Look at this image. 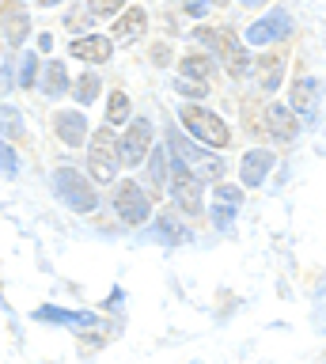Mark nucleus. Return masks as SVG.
<instances>
[{
    "label": "nucleus",
    "mask_w": 326,
    "mask_h": 364,
    "mask_svg": "<svg viewBox=\"0 0 326 364\" xmlns=\"http://www.w3.org/2000/svg\"><path fill=\"white\" fill-rule=\"evenodd\" d=\"M217 201L239 205V201H243V190H239V186H228V182H217Z\"/></svg>",
    "instance_id": "obj_32"
},
{
    "label": "nucleus",
    "mask_w": 326,
    "mask_h": 364,
    "mask_svg": "<svg viewBox=\"0 0 326 364\" xmlns=\"http://www.w3.org/2000/svg\"><path fill=\"white\" fill-rule=\"evenodd\" d=\"M53 129H58V136L69 148H76V144H84V136H87V118L80 110H58L53 114Z\"/></svg>",
    "instance_id": "obj_15"
},
{
    "label": "nucleus",
    "mask_w": 326,
    "mask_h": 364,
    "mask_svg": "<svg viewBox=\"0 0 326 364\" xmlns=\"http://www.w3.org/2000/svg\"><path fill=\"white\" fill-rule=\"evenodd\" d=\"M167 144H171V152H175L178 159H183V164H186L190 171H194V175H197L201 182H209V178H212V182H220V178H224V159H220V156L201 152V148H194V144H190L178 129L167 133Z\"/></svg>",
    "instance_id": "obj_4"
},
{
    "label": "nucleus",
    "mask_w": 326,
    "mask_h": 364,
    "mask_svg": "<svg viewBox=\"0 0 326 364\" xmlns=\"http://www.w3.org/2000/svg\"><path fill=\"white\" fill-rule=\"evenodd\" d=\"M87 167H92V178L99 182V186L118 178L121 156H118V136L110 133V129H99L92 136V148H87Z\"/></svg>",
    "instance_id": "obj_5"
},
{
    "label": "nucleus",
    "mask_w": 326,
    "mask_h": 364,
    "mask_svg": "<svg viewBox=\"0 0 326 364\" xmlns=\"http://www.w3.org/2000/svg\"><path fill=\"white\" fill-rule=\"evenodd\" d=\"M110 53H114V42L103 38V34H84V38H76L69 46V57H80L87 65H103L110 61Z\"/></svg>",
    "instance_id": "obj_12"
},
{
    "label": "nucleus",
    "mask_w": 326,
    "mask_h": 364,
    "mask_svg": "<svg viewBox=\"0 0 326 364\" xmlns=\"http://www.w3.org/2000/svg\"><path fill=\"white\" fill-rule=\"evenodd\" d=\"M99 87H103V84H99V76L95 73H84L80 80H76V99H80V102H95L99 99Z\"/></svg>",
    "instance_id": "obj_26"
},
{
    "label": "nucleus",
    "mask_w": 326,
    "mask_h": 364,
    "mask_svg": "<svg viewBox=\"0 0 326 364\" xmlns=\"http://www.w3.org/2000/svg\"><path fill=\"white\" fill-rule=\"evenodd\" d=\"M87 4H92L95 16H114V11L126 8V0H87Z\"/></svg>",
    "instance_id": "obj_31"
},
{
    "label": "nucleus",
    "mask_w": 326,
    "mask_h": 364,
    "mask_svg": "<svg viewBox=\"0 0 326 364\" xmlns=\"http://www.w3.org/2000/svg\"><path fill=\"white\" fill-rule=\"evenodd\" d=\"M167 175H171V178H167V186H171L178 209L190 213V216L201 213V193H205V182H201L178 156H171V171H167Z\"/></svg>",
    "instance_id": "obj_6"
},
{
    "label": "nucleus",
    "mask_w": 326,
    "mask_h": 364,
    "mask_svg": "<svg viewBox=\"0 0 326 364\" xmlns=\"http://www.w3.org/2000/svg\"><path fill=\"white\" fill-rule=\"evenodd\" d=\"M35 80H38V53H23L19 57V87H35Z\"/></svg>",
    "instance_id": "obj_25"
},
{
    "label": "nucleus",
    "mask_w": 326,
    "mask_h": 364,
    "mask_svg": "<svg viewBox=\"0 0 326 364\" xmlns=\"http://www.w3.org/2000/svg\"><path fill=\"white\" fill-rule=\"evenodd\" d=\"M148 175H152V186L160 193L167 186V148H148Z\"/></svg>",
    "instance_id": "obj_20"
},
{
    "label": "nucleus",
    "mask_w": 326,
    "mask_h": 364,
    "mask_svg": "<svg viewBox=\"0 0 326 364\" xmlns=\"http://www.w3.org/2000/svg\"><path fill=\"white\" fill-rule=\"evenodd\" d=\"M126 125H129V129L118 141V156H121V164L137 167L141 159L148 156V148H152V122L148 118H129Z\"/></svg>",
    "instance_id": "obj_8"
},
{
    "label": "nucleus",
    "mask_w": 326,
    "mask_h": 364,
    "mask_svg": "<svg viewBox=\"0 0 326 364\" xmlns=\"http://www.w3.org/2000/svg\"><path fill=\"white\" fill-rule=\"evenodd\" d=\"M114 209H118V220H121V224L137 228V224H144V220L152 216V201H148V193H144L137 182L126 178V182L114 190Z\"/></svg>",
    "instance_id": "obj_7"
},
{
    "label": "nucleus",
    "mask_w": 326,
    "mask_h": 364,
    "mask_svg": "<svg viewBox=\"0 0 326 364\" xmlns=\"http://www.w3.org/2000/svg\"><path fill=\"white\" fill-rule=\"evenodd\" d=\"M175 91H178V95H186V99H205V84H201V80H190V76H183V80H175V84H171Z\"/></svg>",
    "instance_id": "obj_27"
},
{
    "label": "nucleus",
    "mask_w": 326,
    "mask_h": 364,
    "mask_svg": "<svg viewBox=\"0 0 326 364\" xmlns=\"http://www.w3.org/2000/svg\"><path fill=\"white\" fill-rule=\"evenodd\" d=\"M53 193L69 205L72 213H92L95 205H99V198H95V186L87 182L80 171H72V167H58L53 171Z\"/></svg>",
    "instance_id": "obj_2"
},
{
    "label": "nucleus",
    "mask_w": 326,
    "mask_h": 364,
    "mask_svg": "<svg viewBox=\"0 0 326 364\" xmlns=\"http://www.w3.org/2000/svg\"><path fill=\"white\" fill-rule=\"evenodd\" d=\"M292 31V16L285 8H273L266 19H258V23H251L246 27V46H269V42H277V38H285V34Z\"/></svg>",
    "instance_id": "obj_9"
},
{
    "label": "nucleus",
    "mask_w": 326,
    "mask_h": 364,
    "mask_svg": "<svg viewBox=\"0 0 326 364\" xmlns=\"http://www.w3.org/2000/svg\"><path fill=\"white\" fill-rule=\"evenodd\" d=\"M251 76L258 80V87H262V91H277L281 80H285V57H281V53H262L254 61Z\"/></svg>",
    "instance_id": "obj_14"
},
{
    "label": "nucleus",
    "mask_w": 326,
    "mask_h": 364,
    "mask_svg": "<svg viewBox=\"0 0 326 364\" xmlns=\"http://www.w3.org/2000/svg\"><path fill=\"white\" fill-rule=\"evenodd\" d=\"M31 34V16L23 8H8V23H4V38H8V46H19Z\"/></svg>",
    "instance_id": "obj_18"
},
{
    "label": "nucleus",
    "mask_w": 326,
    "mask_h": 364,
    "mask_svg": "<svg viewBox=\"0 0 326 364\" xmlns=\"http://www.w3.org/2000/svg\"><path fill=\"white\" fill-rule=\"evenodd\" d=\"M235 209H239V205H228V201H217V209H212V224L220 228V232H228L232 228V220H235Z\"/></svg>",
    "instance_id": "obj_30"
},
{
    "label": "nucleus",
    "mask_w": 326,
    "mask_h": 364,
    "mask_svg": "<svg viewBox=\"0 0 326 364\" xmlns=\"http://www.w3.org/2000/svg\"><path fill=\"white\" fill-rule=\"evenodd\" d=\"M107 122L110 125H126L129 122V95H126V91H110V99H107Z\"/></svg>",
    "instance_id": "obj_21"
},
{
    "label": "nucleus",
    "mask_w": 326,
    "mask_h": 364,
    "mask_svg": "<svg viewBox=\"0 0 326 364\" xmlns=\"http://www.w3.org/2000/svg\"><path fill=\"white\" fill-rule=\"evenodd\" d=\"M42 91H46L50 99H58L69 91V68H65L61 61H50L46 65V80H42Z\"/></svg>",
    "instance_id": "obj_19"
},
{
    "label": "nucleus",
    "mask_w": 326,
    "mask_h": 364,
    "mask_svg": "<svg viewBox=\"0 0 326 364\" xmlns=\"http://www.w3.org/2000/svg\"><path fill=\"white\" fill-rule=\"evenodd\" d=\"M144 23H148V16H144L141 8H129L126 16L114 23V38H110V42H126V46L137 42L141 34H144Z\"/></svg>",
    "instance_id": "obj_17"
},
{
    "label": "nucleus",
    "mask_w": 326,
    "mask_h": 364,
    "mask_svg": "<svg viewBox=\"0 0 326 364\" xmlns=\"http://www.w3.org/2000/svg\"><path fill=\"white\" fill-rule=\"evenodd\" d=\"M35 323H53V326H72V330H87L99 323L95 311H65V307H35Z\"/></svg>",
    "instance_id": "obj_11"
},
{
    "label": "nucleus",
    "mask_w": 326,
    "mask_h": 364,
    "mask_svg": "<svg viewBox=\"0 0 326 364\" xmlns=\"http://www.w3.org/2000/svg\"><path fill=\"white\" fill-rule=\"evenodd\" d=\"M273 164H277V156L269 152V148H251V152L239 159V178H243V186H246V190L262 186Z\"/></svg>",
    "instance_id": "obj_10"
},
{
    "label": "nucleus",
    "mask_w": 326,
    "mask_h": 364,
    "mask_svg": "<svg viewBox=\"0 0 326 364\" xmlns=\"http://www.w3.org/2000/svg\"><path fill=\"white\" fill-rule=\"evenodd\" d=\"M239 4H246V8H258V4H266V0H239Z\"/></svg>",
    "instance_id": "obj_34"
},
{
    "label": "nucleus",
    "mask_w": 326,
    "mask_h": 364,
    "mask_svg": "<svg viewBox=\"0 0 326 364\" xmlns=\"http://www.w3.org/2000/svg\"><path fill=\"white\" fill-rule=\"evenodd\" d=\"M183 76H190V80H209L212 76V61L205 53H186L183 57Z\"/></svg>",
    "instance_id": "obj_23"
},
{
    "label": "nucleus",
    "mask_w": 326,
    "mask_h": 364,
    "mask_svg": "<svg viewBox=\"0 0 326 364\" xmlns=\"http://www.w3.org/2000/svg\"><path fill=\"white\" fill-rule=\"evenodd\" d=\"M152 61H156V65L163 68L167 61H171V50H167V46H156V50H152Z\"/></svg>",
    "instance_id": "obj_33"
},
{
    "label": "nucleus",
    "mask_w": 326,
    "mask_h": 364,
    "mask_svg": "<svg viewBox=\"0 0 326 364\" xmlns=\"http://www.w3.org/2000/svg\"><path fill=\"white\" fill-rule=\"evenodd\" d=\"M0 133H8V141H19V136H23V122H19L16 107H0Z\"/></svg>",
    "instance_id": "obj_24"
},
{
    "label": "nucleus",
    "mask_w": 326,
    "mask_h": 364,
    "mask_svg": "<svg viewBox=\"0 0 326 364\" xmlns=\"http://www.w3.org/2000/svg\"><path fill=\"white\" fill-rule=\"evenodd\" d=\"M292 110L300 118H319V80L311 76H300L292 84Z\"/></svg>",
    "instance_id": "obj_13"
},
{
    "label": "nucleus",
    "mask_w": 326,
    "mask_h": 364,
    "mask_svg": "<svg viewBox=\"0 0 326 364\" xmlns=\"http://www.w3.org/2000/svg\"><path fill=\"white\" fill-rule=\"evenodd\" d=\"M152 239H163V243H183V239H190V235H186L183 224L171 220V216H160L156 228H152Z\"/></svg>",
    "instance_id": "obj_22"
},
{
    "label": "nucleus",
    "mask_w": 326,
    "mask_h": 364,
    "mask_svg": "<svg viewBox=\"0 0 326 364\" xmlns=\"http://www.w3.org/2000/svg\"><path fill=\"white\" fill-rule=\"evenodd\" d=\"M53 4H61V0H38V8H53Z\"/></svg>",
    "instance_id": "obj_35"
},
{
    "label": "nucleus",
    "mask_w": 326,
    "mask_h": 364,
    "mask_svg": "<svg viewBox=\"0 0 326 364\" xmlns=\"http://www.w3.org/2000/svg\"><path fill=\"white\" fill-rule=\"evenodd\" d=\"M224 0H183V8H186V16L190 19H205L212 8H220Z\"/></svg>",
    "instance_id": "obj_28"
},
{
    "label": "nucleus",
    "mask_w": 326,
    "mask_h": 364,
    "mask_svg": "<svg viewBox=\"0 0 326 364\" xmlns=\"http://www.w3.org/2000/svg\"><path fill=\"white\" fill-rule=\"evenodd\" d=\"M178 118H183L186 129L194 133L197 141H205L209 148H228L232 133H228V125H224L220 114H212V110H205V107H194V102H186Z\"/></svg>",
    "instance_id": "obj_3"
},
{
    "label": "nucleus",
    "mask_w": 326,
    "mask_h": 364,
    "mask_svg": "<svg viewBox=\"0 0 326 364\" xmlns=\"http://www.w3.org/2000/svg\"><path fill=\"white\" fill-rule=\"evenodd\" d=\"M266 125L273 136H281V141H292V136L300 133V122H296V114H292V107H281V102H273V107L266 110Z\"/></svg>",
    "instance_id": "obj_16"
},
{
    "label": "nucleus",
    "mask_w": 326,
    "mask_h": 364,
    "mask_svg": "<svg viewBox=\"0 0 326 364\" xmlns=\"http://www.w3.org/2000/svg\"><path fill=\"white\" fill-rule=\"evenodd\" d=\"M197 38L205 42V46H212V50L220 53V61L228 65V73L235 76V80H246L251 76V57H246V46L235 38L232 31H212V27H197Z\"/></svg>",
    "instance_id": "obj_1"
},
{
    "label": "nucleus",
    "mask_w": 326,
    "mask_h": 364,
    "mask_svg": "<svg viewBox=\"0 0 326 364\" xmlns=\"http://www.w3.org/2000/svg\"><path fill=\"white\" fill-rule=\"evenodd\" d=\"M0 171H4V175H8V178H12V175H16V171H19V159H16V148H12V144H8V141H4V136H0Z\"/></svg>",
    "instance_id": "obj_29"
}]
</instances>
